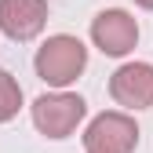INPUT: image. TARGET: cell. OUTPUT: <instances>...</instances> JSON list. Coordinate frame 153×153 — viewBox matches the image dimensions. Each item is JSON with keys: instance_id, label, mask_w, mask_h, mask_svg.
<instances>
[{"instance_id": "3957f363", "label": "cell", "mask_w": 153, "mask_h": 153, "mask_svg": "<svg viewBox=\"0 0 153 153\" xmlns=\"http://www.w3.org/2000/svg\"><path fill=\"white\" fill-rule=\"evenodd\" d=\"M84 149H106V153H131L139 146V124L128 113H99L91 117V124L84 128Z\"/></svg>"}, {"instance_id": "52a82bcc", "label": "cell", "mask_w": 153, "mask_h": 153, "mask_svg": "<svg viewBox=\"0 0 153 153\" xmlns=\"http://www.w3.org/2000/svg\"><path fill=\"white\" fill-rule=\"evenodd\" d=\"M18 109H22V88L7 69H0V124L15 120Z\"/></svg>"}, {"instance_id": "9c48e42d", "label": "cell", "mask_w": 153, "mask_h": 153, "mask_svg": "<svg viewBox=\"0 0 153 153\" xmlns=\"http://www.w3.org/2000/svg\"><path fill=\"white\" fill-rule=\"evenodd\" d=\"M84 153H106V149H84Z\"/></svg>"}, {"instance_id": "8992f818", "label": "cell", "mask_w": 153, "mask_h": 153, "mask_svg": "<svg viewBox=\"0 0 153 153\" xmlns=\"http://www.w3.org/2000/svg\"><path fill=\"white\" fill-rule=\"evenodd\" d=\"M109 95L124 109H149L153 106V66L149 62H124L109 76Z\"/></svg>"}, {"instance_id": "6da1fadb", "label": "cell", "mask_w": 153, "mask_h": 153, "mask_svg": "<svg viewBox=\"0 0 153 153\" xmlns=\"http://www.w3.org/2000/svg\"><path fill=\"white\" fill-rule=\"evenodd\" d=\"M33 69L48 88H69L76 84V76L88 69V48L69 33H55L36 48Z\"/></svg>"}, {"instance_id": "ba28073f", "label": "cell", "mask_w": 153, "mask_h": 153, "mask_svg": "<svg viewBox=\"0 0 153 153\" xmlns=\"http://www.w3.org/2000/svg\"><path fill=\"white\" fill-rule=\"evenodd\" d=\"M139 7H146V11H153V0H135Z\"/></svg>"}, {"instance_id": "7a4b0ae2", "label": "cell", "mask_w": 153, "mask_h": 153, "mask_svg": "<svg viewBox=\"0 0 153 153\" xmlns=\"http://www.w3.org/2000/svg\"><path fill=\"white\" fill-rule=\"evenodd\" d=\"M88 117V102L80 95H69V91H48L33 102V128L40 131L44 139H69L80 120Z\"/></svg>"}, {"instance_id": "5b68a950", "label": "cell", "mask_w": 153, "mask_h": 153, "mask_svg": "<svg viewBox=\"0 0 153 153\" xmlns=\"http://www.w3.org/2000/svg\"><path fill=\"white\" fill-rule=\"evenodd\" d=\"M48 26V0H0V33L15 44L36 40Z\"/></svg>"}, {"instance_id": "277c9868", "label": "cell", "mask_w": 153, "mask_h": 153, "mask_svg": "<svg viewBox=\"0 0 153 153\" xmlns=\"http://www.w3.org/2000/svg\"><path fill=\"white\" fill-rule=\"evenodd\" d=\"M91 40H95V48H99L102 55L124 59V55L135 51V44H139V22L128 11H120V7L99 11L91 18Z\"/></svg>"}]
</instances>
